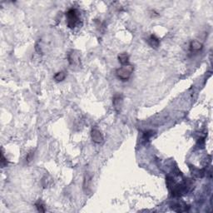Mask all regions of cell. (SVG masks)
Instances as JSON below:
<instances>
[{
	"mask_svg": "<svg viewBox=\"0 0 213 213\" xmlns=\"http://www.w3.org/2000/svg\"><path fill=\"white\" fill-rule=\"evenodd\" d=\"M66 18L67 27L69 28H74L79 23V15L78 10L75 9H69L66 13Z\"/></svg>",
	"mask_w": 213,
	"mask_h": 213,
	"instance_id": "1",
	"label": "cell"
},
{
	"mask_svg": "<svg viewBox=\"0 0 213 213\" xmlns=\"http://www.w3.org/2000/svg\"><path fill=\"white\" fill-rule=\"evenodd\" d=\"M132 72H133V67L131 65H126V66H122L117 68L116 73L119 79L122 80V81H127L131 77Z\"/></svg>",
	"mask_w": 213,
	"mask_h": 213,
	"instance_id": "2",
	"label": "cell"
},
{
	"mask_svg": "<svg viewBox=\"0 0 213 213\" xmlns=\"http://www.w3.org/2000/svg\"><path fill=\"white\" fill-rule=\"evenodd\" d=\"M122 103H123V98H122V95L120 94V93H117V94L114 95L113 100V106H114V108L115 110L118 113L121 111V108H122Z\"/></svg>",
	"mask_w": 213,
	"mask_h": 213,
	"instance_id": "3",
	"label": "cell"
},
{
	"mask_svg": "<svg viewBox=\"0 0 213 213\" xmlns=\"http://www.w3.org/2000/svg\"><path fill=\"white\" fill-rule=\"evenodd\" d=\"M171 208L177 212H184V211H187L189 210V206H187L184 202H176L172 205Z\"/></svg>",
	"mask_w": 213,
	"mask_h": 213,
	"instance_id": "4",
	"label": "cell"
},
{
	"mask_svg": "<svg viewBox=\"0 0 213 213\" xmlns=\"http://www.w3.org/2000/svg\"><path fill=\"white\" fill-rule=\"evenodd\" d=\"M91 137L92 141L96 143H101L103 141V137L100 131H98V129H92L91 132Z\"/></svg>",
	"mask_w": 213,
	"mask_h": 213,
	"instance_id": "5",
	"label": "cell"
},
{
	"mask_svg": "<svg viewBox=\"0 0 213 213\" xmlns=\"http://www.w3.org/2000/svg\"><path fill=\"white\" fill-rule=\"evenodd\" d=\"M118 61L122 66L129 65V55L127 52H122L118 55Z\"/></svg>",
	"mask_w": 213,
	"mask_h": 213,
	"instance_id": "6",
	"label": "cell"
},
{
	"mask_svg": "<svg viewBox=\"0 0 213 213\" xmlns=\"http://www.w3.org/2000/svg\"><path fill=\"white\" fill-rule=\"evenodd\" d=\"M148 43L152 48L157 49L159 47V44H160V41L155 35H151L148 38Z\"/></svg>",
	"mask_w": 213,
	"mask_h": 213,
	"instance_id": "7",
	"label": "cell"
},
{
	"mask_svg": "<svg viewBox=\"0 0 213 213\" xmlns=\"http://www.w3.org/2000/svg\"><path fill=\"white\" fill-rule=\"evenodd\" d=\"M191 170H192V173L194 177H197V178H201L205 175V171L203 169H199V168H196L194 167H191Z\"/></svg>",
	"mask_w": 213,
	"mask_h": 213,
	"instance_id": "8",
	"label": "cell"
},
{
	"mask_svg": "<svg viewBox=\"0 0 213 213\" xmlns=\"http://www.w3.org/2000/svg\"><path fill=\"white\" fill-rule=\"evenodd\" d=\"M68 61L70 63V64L73 65V64H76L77 63L79 62V58H78V55L75 53V52H72L68 54Z\"/></svg>",
	"mask_w": 213,
	"mask_h": 213,
	"instance_id": "9",
	"label": "cell"
},
{
	"mask_svg": "<svg viewBox=\"0 0 213 213\" xmlns=\"http://www.w3.org/2000/svg\"><path fill=\"white\" fill-rule=\"evenodd\" d=\"M202 49V44L198 41H192L190 45L191 51H199Z\"/></svg>",
	"mask_w": 213,
	"mask_h": 213,
	"instance_id": "10",
	"label": "cell"
},
{
	"mask_svg": "<svg viewBox=\"0 0 213 213\" xmlns=\"http://www.w3.org/2000/svg\"><path fill=\"white\" fill-rule=\"evenodd\" d=\"M66 77V74L64 72H59V73H57L54 75V79L57 81V82H62L63 80H64Z\"/></svg>",
	"mask_w": 213,
	"mask_h": 213,
	"instance_id": "11",
	"label": "cell"
},
{
	"mask_svg": "<svg viewBox=\"0 0 213 213\" xmlns=\"http://www.w3.org/2000/svg\"><path fill=\"white\" fill-rule=\"evenodd\" d=\"M35 206H36L38 211H40V212H44L45 211V206H44L43 202L41 200H38L35 203Z\"/></svg>",
	"mask_w": 213,
	"mask_h": 213,
	"instance_id": "12",
	"label": "cell"
},
{
	"mask_svg": "<svg viewBox=\"0 0 213 213\" xmlns=\"http://www.w3.org/2000/svg\"><path fill=\"white\" fill-rule=\"evenodd\" d=\"M1 164H2V167H3V168H4V167L7 166V164H8V161H7V159L4 158V156H3V152H2V154H1Z\"/></svg>",
	"mask_w": 213,
	"mask_h": 213,
	"instance_id": "13",
	"label": "cell"
}]
</instances>
